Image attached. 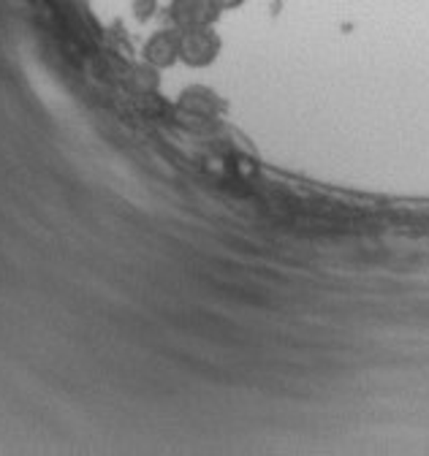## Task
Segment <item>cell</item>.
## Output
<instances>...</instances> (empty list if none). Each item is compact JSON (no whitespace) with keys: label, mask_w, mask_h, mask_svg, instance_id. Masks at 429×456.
I'll list each match as a JSON object with an SVG mask.
<instances>
[{"label":"cell","mask_w":429,"mask_h":456,"mask_svg":"<svg viewBox=\"0 0 429 456\" xmlns=\"http://www.w3.org/2000/svg\"><path fill=\"white\" fill-rule=\"evenodd\" d=\"M221 54V38L212 28L198 30H182L180 41V61L190 69H206L218 61Z\"/></svg>","instance_id":"6da1fadb"},{"label":"cell","mask_w":429,"mask_h":456,"mask_svg":"<svg viewBox=\"0 0 429 456\" xmlns=\"http://www.w3.org/2000/svg\"><path fill=\"white\" fill-rule=\"evenodd\" d=\"M169 17L177 30H198L218 22L221 9L214 0H172Z\"/></svg>","instance_id":"7a4b0ae2"},{"label":"cell","mask_w":429,"mask_h":456,"mask_svg":"<svg viewBox=\"0 0 429 456\" xmlns=\"http://www.w3.org/2000/svg\"><path fill=\"white\" fill-rule=\"evenodd\" d=\"M152 9H155L152 0H136V17L139 20H150L152 17Z\"/></svg>","instance_id":"8992f818"},{"label":"cell","mask_w":429,"mask_h":456,"mask_svg":"<svg viewBox=\"0 0 429 456\" xmlns=\"http://www.w3.org/2000/svg\"><path fill=\"white\" fill-rule=\"evenodd\" d=\"M180 41H182V30L169 28V30H158L147 38L144 44V63L160 69H172L180 61Z\"/></svg>","instance_id":"3957f363"},{"label":"cell","mask_w":429,"mask_h":456,"mask_svg":"<svg viewBox=\"0 0 429 456\" xmlns=\"http://www.w3.org/2000/svg\"><path fill=\"white\" fill-rule=\"evenodd\" d=\"M177 106L190 114V118H198V120H212V118H218V114L223 111V101L221 95L204 87V85H190L180 93L177 98Z\"/></svg>","instance_id":"277c9868"},{"label":"cell","mask_w":429,"mask_h":456,"mask_svg":"<svg viewBox=\"0 0 429 456\" xmlns=\"http://www.w3.org/2000/svg\"><path fill=\"white\" fill-rule=\"evenodd\" d=\"M125 85L131 93L142 95V98H152L158 93V85H160V77H158V69L150 66V63H142V66H134L125 77Z\"/></svg>","instance_id":"5b68a950"},{"label":"cell","mask_w":429,"mask_h":456,"mask_svg":"<svg viewBox=\"0 0 429 456\" xmlns=\"http://www.w3.org/2000/svg\"><path fill=\"white\" fill-rule=\"evenodd\" d=\"M214 4H218V9H221V12H229V9H237V6H242L245 0H214Z\"/></svg>","instance_id":"52a82bcc"}]
</instances>
